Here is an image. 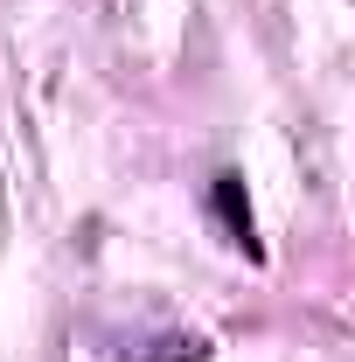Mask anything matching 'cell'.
Listing matches in <instances>:
<instances>
[{
    "mask_svg": "<svg viewBox=\"0 0 355 362\" xmlns=\"http://www.w3.org/2000/svg\"><path fill=\"white\" fill-rule=\"evenodd\" d=\"M209 209L223 216V230H230V244L258 258V237H251V202H244V181H237V175H216V188H209Z\"/></svg>",
    "mask_w": 355,
    "mask_h": 362,
    "instance_id": "6da1fadb",
    "label": "cell"
}]
</instances>
